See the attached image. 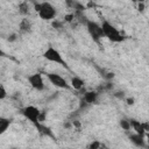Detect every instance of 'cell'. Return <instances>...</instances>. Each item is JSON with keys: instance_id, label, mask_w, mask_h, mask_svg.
Masks as SVG:
<instances>
[{"instance_id": "4316f807", "label": "cell", "mask_w": 149, "mask_h": 149, "mask_svg": "<svg viewBox=\"0 0 149 149\" xmlns=\"http://www.w3.org/2000/svg\"><path fill=\"white\" fill-rule=\"evenodd\" d=\"M132 1H133V2H136V0H132Z\"/></svg>"}, {"instance_id": "d6986e66", "label": "cell", "mask_w": 149, "mask_h": 149, "mask_svg": "<svg viewBox=\"0 0 149 149\" xmlns=\"http://www.w3.org/2000/svg\"><path fill=\"white\" fill-rule=\"evenodd\" d=\"M6 97H7V91H6V88H5L2 85H0V100L5 99Z\"/></svg>"}, {"instance_id": "8992f818", "label": "cell", "mask_w": 149, "mask_h": 149, "mask_svg": "<svg viewBox=\"0 0 149 149\" xmlns=\"http://www.w3.org/2000/svg\"><path fill=\"white\" fill-rule=\"evenodd\" d=\"M47 78L48 80L56 87L58 88H63V90H69L71 86L70 84L66 81V79H64L62 76L57 74V73H54V72H50V73H47Z\"/></svg>"}, {"instance_id": "7402d4cb", "label": "cell", "mask_w": 149, "mask_h": 149, "mask_svg": "<svg viewBox=\"0 0 149 149\" xmlns=\"http://www.w3.org/2000/svg\"><path fill=\"white\" fill-rule=\"evenodd\" d=\"M16 40H17V35H16L15 33L10 34V35L7 37V41H8V42H14V41H16Z\"/></svg>"}, {"instance_id": "ba28073f", "label": "cell", "mask_w": 149, "mask_h": 149, "mask_svg": "<svg viewBox=\"0 0 149 149\" xmlns=\"http://www.w3.org/2000/svg\"><path fill=\"white\" fill-rule=\"evenodd\" d=\"M129 122H130V128H133V130L140 135H143L147 133L146 129H144V125L143 122L139 121V120H135V119H129Z\"/></svg>"}, {"instance_id": "e0dca14e", "label": "cell", "mask_w": 149, "mask_h": 149, "mask_svg": "<svg viewBox=\"0 0 149 149\" xmlns=\"http://www.w3.org/2000/svg\"><path fill=\"white\" fill-rule=\"evenodd\" d=\"M119 125H120V127H121L123 130H129V129H130V122H129V120H127V119H121L120 122H119Z\"/></svg>"}, {"instance_id": "277c9868", "label": "cell", "mask_w": 149, "mask_h": 149, "mask_svg": "<svg viewBox=\"0 0 149 149\" xmlns=\"http://www.w3.org/2000/svg\"><path fill=\"white\" fill-rule=\"evenodd\" d=\"M43 58H45L47 61H49V62H52V63H56V64H61L62 66H64V68H68V64H66V62L63 59V56L61 55V52L57 50V49H55L54 47H51V45H49L47 49H45V51L43 52Z\"/></svg>"}, {"instance_id": "7a4b0ae2", "label": "cell", "mask_w": 149, "mask_h": 149, "mask_svg": "<svg viewBox=\"0 0 149 149\" xmlns=\"http://www.w3.org/2000/svg\"><path fill=\"white\" fill-rule=\"evenodd\" d=\"M101 28H102V33H104V37H107L109 41L112 42H115V43H120V42H123L125 41V36L112 24L109 23L108 21H104L102 24H101Z\"/></svg>"}, {"instance_id": "3957f363", "label": "cell", "mask_w": 149, "mask_h": 149, "mask_svg": "<svg viewBox=\"0 0 149 149\" xmlns=\"http://www.w3.org/2000/svg\"><path fill=\"white\" fill-rule=\"evenodd\" d=\"M85 26H86V29L90 34V36L92 37V40L95 42V43H100V40L104 37V33H102V28L99 23H97L95 21L93 20H90L87 19L86 22H85Z\"/></svg>"}, {"instance_id": "4fadbf2b", "label": "cell", "mask_w": 149, "mask_h": 149, "mask_svg": "<svg viewBox=\"0 0 149 149\" xmlns=\"http://www.w3.org/2000/svg\"><path fill=\"white\" fill-rule=\"evenodd\" d=\"M36 128H37V130L40 132V134L41 135H44V136H50V137H54V135H52V132H51V129L49 128V127H47V126H44L42 122H38L36 126H35Z\"/></svg>"}, {"instance_id": "6da1fadb", "label": "cell", "mask_w": 149, "mask_h": 149, "mask_svg": "<svg viewBox=\"0 0 149 149\" xmlns=\"http://www.w3.org/2000/svg\"><path fill=\"white\" fill-rule=\"evenodd\" d=\"M34 8H35V12L38 14V16L44 20V21H50L52 19H55L57 12H56V8L50 3V2H35L34 3Z\"/></svg>"}, {"instance_id": "44dd1931", "label": "cell", "mask_w": 149, "mask_h": 149, "mask_svg": "<svg viewBox=\"0 0 149 149\" xmlns=\"http://www.w3.org/2000/svg\"><path fill=\"white\" fill-rule=\"evenodd\" d=\"M146 9V3L144 2H137V10L140 13H143Z\"/></svg>"}, {"instance_id": "83f0119b", "label": "cell", "mask_w": 149, "mask_h": 149, "mask_svg": "<svg viewBox=\"0 0 149 149\" xmlns=\"http://www.w3.org/2000/svg\"><path fill=\"white\" fill-rule=\"evenodd\" d=\"M0 85H1V84H0Z\"/></svg>"}, {"instance_id": "d4e9b609", "label": "cell", "mask_w": 149, "mask_h": 149, "mask_svg": "<svg viewBox=\"0 0 149 149\" xmlns=\"http://www.w3.org/2000/svg\"><path fill=\"white\" fill-rule=\"evenodd\" d=\"M6 56H7V55H6V54L0 49V57H6Z\"/></svg>"}, {"instance_id": "2e32d148", "label": "cell", "mask_w": 149, "mask_h": 149, "mask_svg": "<svg viewBox=\"0 0 149 149\" xmlns=\"http://www.w3.org/2000/svg\"><path fill=\"white\" fill-rule=\"evenodd\" d=\"M101 148H106V146L99 141H93L90 144H87V149H101Z\"/></svg>"}, {"instance_id": "ffe728a7", "label": "cell", "mask_w": 149, "mask_h": 149, "mask_svg": "<svg viewBox=\"0 0 149 149\" xmlns=\"http://www.w3.org/2000/svg\"><path fill=\"white\" fill-rule=\"evenodd\" d=\"M52 27L56 28V29H61V28H63V22H61L58 20H54L52 21Z\"/></svg>"}, {"instance_id": "484cf974", "label": "cell", "mask_w": 149, "mask_h": 149, "mask_svg": "<svg viewBox=\"0 0 149 149\" xmlns=\"http://www.w3.org/2000/svg\"><path fill=\"white\" fill-rule=\"evenodd\" d=\"M146 1L147 0H136V2H144V3H146Z\"/></svg>"}, {"instance_id": "52a82bcc", "label": "cell", "mask_w": 149, "mask_h": 149, "mask_svg": "<svg viewBox=\"0 0 149 149\" xmlns=\"http://www.w3.org/2000/svg\"><path fill=\"white\" fill-rule=\"evenodd\" d=\"M28 83L30 84V86L36 90V91H43L45 85H44V80H43V77L41 73L36 72V73H33L30 76H28Z\"/></svg>"}, {"instance_id": "5b68a950", "label": "cell", "mask_w": 149, "mask_h": 149, "mask_svg": "<svg viewBox=\"0 0 149 149\" xmlns=\"http://www.w3.org/2000/svg\"><path fill=\"white\" fill-rule=\"evenodd\" d=\"M21 113H22V115L27 119V120H29L34 126H36L38 122H40V114H41V111L37 108V107H35V106H26V107H23L22 109H21Z\"/></svg>"}, {"instance_id": "9c48e42d", "label": "cell", "mask_w": 149, "mask_h": 149, "mask_svg": "<svg viewBox=\"0 0 149 149\" xmlns=\"http://www.w3.org/2000/svg\"><path fill=\"white\" fill-rule=\"evenodd\" d=\"M98 95H99V93H98L97 91H87V92L84 93L81 100H83L84 102H86L87 105H92V104L97 102Z\"/></svg>"}, {"instance_id": "5bb4252c", "label": "cell", "mask_w": 149, "mask_h": 149, "mask_svg": "<svg viewBox=\"0 0 149 149\" xmlns=\"http://www.w3.org/2000/svg\"><path fill=\"white\" fill-rule=\"evenodd\" d=\"M12 123V120L8 119V118H5V116H0V135H2L10 126Z\"/></svg>"}, {"instance_id": "603a6c76", "label": "cell", "mask_w": 149, "mask_h": 149, "mask_svg": "<svg viewBox=\"0 0 149 149\" xmlns=\"http://www.w3.org/2000/svg\"><path fill=\"white\" fill-rule=\"evenodd\" d=\"M134 101H135V100H134V98H133V97H130V98H127V99H126V104H127V105H130V106H132V105H134Z\"/></svg>"}, {"instance_id": "30bf717a", "label": "cell", "mask_w": 149, "mask_h": 149, "mask_svg": "<svg viewBox=\"0 0 149 149\" xmlns=\"http://www.w3.org/2000/svg\"><path fill=\"white\" fill-rule=\"evenodd\" d=\"M129 140L130 142L136 146V147H140V148H144L146 147V143H144V136L143 135H140L137 133H134V134H130L129 135Z\"/></svg>"}, {"instance_id": "ac0fdd59", "label": "cell", "mask_w": 149, "mask_h": 149, "mask_svg": "<svg viewBox=\"0 0 149 149\" xmlns=\"http://www.w3.org/2000/svg\"><path fill=\"white\" fill-rule=\"evenodd\" d=\"M64 20H65V22H69V23H71L72 21H74V14H73V13L66 14V15L64 16Z\"/></svg>"}, {"instance_id": "cb8c5ba5", "label": "cell", "mask_w": 149, "mask_h": 149, "mask_svg": "<svg viewBox=\"0 0 149 149\" xmlns=\"http://www.w3.org/2000/svg\"><path fill=\"white\" fill-rule=\"evenodd\" d=\"M114 95H115V97H118L119 99H122V98H123V95H125V93H123V92H120V91H119V92L114 93Z\"/></svg>"}, {"instance_id": "8fae6325", "label": "cell", "mask_w": 149, "mask_h": 149, "mask_svg": "<svg viewBox=\"0 0 149 149\" xmlns=\"http://www.w3.org/2000/svg\"><path fill=\"white\" fill-rule=\"evenodd\" d=\"M31 21L29 19H22L19 24V29L21 33H30L31 31Z\"/></svg>"}, {"instance_id": "7c38bea8", "label": "cell", "mask_w": 149, "mask_h": 149, "mask_svg": "<svg viewBox=\"0 0 149 149\" xmlns=\"http://www.w3.org/2000/svg\"><path fill=\"white\" fill-rule=\"evenodd\" d=\"M84 84H85L84 80H83L81 78L77 77V76L72 77V78H71V81H70V86H71L72 88H74V90H77V91L81 90V88L84 87Z\"/></svg>"}, {"instance_id": "9a60e30c", "label": "cell", "mask_w": 149, "mask_h": 149, "mask_svg": "<svg viewBox=\"0 0 149 149\" xmlns=\"http://www.w3.org/2000/svg\"><path fill=\"white\" fill-rule=\"evenodd\" d=\"M17 8H19V13L20 14H22V15H28L29 14V3L27 1L20 2Z\"/></svg>"}]
</instances>
